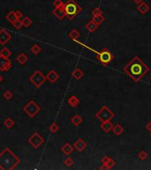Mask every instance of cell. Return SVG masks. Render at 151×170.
<instances>
[{
	"label": "cell",
	"instance_id": "6da1fadb",
	"mask_svg": "<svg viewBox=\"0 0 151 170\" xmlns=\"http://www.w3.org/2000/svg\"><path fill=\"white\" fill-rule=\"evenodd\" d=\"M148 71V66L141 60L139 57H134L132 61L124 67V72L134 82H139Z\"/></svg>",
	"mask_w": 151,
	"mask_h": 170
},
{
	"label": "cell",
	"instance_id": "7a4b0ae2",
	"mask_svg": "<svg viewBox=\"0 0 151 170\" xmlns=\"http://www.w3.org/2000/svg\"><path fill=\"white\" fill-rule=\"evenodd\" d=\"M74 41H75L76 42H78V44H80V45H83L84 47L88 48V50L92 51L93 52L97 53V59H98V60H99V61L101 62V64H103V66H108L110 63H111V61L112 60V54L111 51H110V50L104 48V49L102 50V51H97V50H94V49H92V48H90V47H88L87 45H83L82 42H79V41H77V40H74Z\"/></svg>",
	"mask_w": 151,
	"mask_h": 170
},
{
	"label": "cell",
	"instance_id": "3957f363",
	"mask_svg": "<svg viewBox=\"0 0 151 170\" xmlns=\"http://www.w3.org/2000/svg\"><path fill=\"white\" fill-rule=\"evenodd\" d=\"M63 9L65 11V16L69 20H73L81 11V8L74 0H67L66 3H65L63 5Z\"/></svg>",
	"mask_w": 151,
	"mask_h": 170
},
{
	"label": "cell",
	"instance_id": "277c9868",
	"mask_svg": "<svg viewBox=\"0 0 151 170\" xmlns=\"http://www.w3.org/2000/svg\"><path fill=\"white\" fill-rule=\"evenodd\" d=\"M47 80L46 76L41 72L40 70H36L35 72L29 76V81L32 82L36 88H40Z\"/></svg>",
	"mask_w": 151,
	"mask_h": 170
},
{
	"label": "cell",
	"instance_id": "5b68a950",
	"mask_svg": "<svg viewBox=\"0 0 151 170\" xmlns=\"http://www.w3.org/2000/svg\"><path fill=\"white\" fill-rule=\"evenodd\" d=\"M23 111L30 118H34L37 114V113L41 111V107L34 100H30L26 106H24Z\"/></svg>",
	"mask_w": 151,
	"mask_h": 170
},
{
	"label": "cell",
	"instance_id": "8992f818",
	"mask_svg": "<svg viewBox=\"0 0 151 170\" xmlns=\"http://www.w3.org/2000/svg\"><path fill=\"white\" fill-rule=\"evenodd\" d=\"M27 142H29V145L31 146H33L35 149H38L41 145L44 143V139L38 132H35L33 135H31V136L29 138Z\"/></svg>",
	"mask_w": 151,
	"mask_h": 170
},
{
	"label": "cell",
	"instance_id": "52a82bcc",
	"mask_svg": "<svg viewBox=\"0 0 151 170\" xmlns=\"http://www.w3.org/2000/svg\"><path fill=\"white\" fill-rule=\"evenodd\" d=\"M113 116H114V113L107 106H103L102 109L97 113V117L103 122L106 121H110Z\"/></svg>",
	"mask_w": 151,
	"mask_h": 170
},
{
	"label": "cell",
	"instance_id": "ba28073f",
	"mask_svg": "<svg viewBox=\"0 0 151 170\" xmlns=\"http://www.w3.org/2000/svg\"><path fill=\"white\" fill-rule=\"evenodd\" d=\"M12 67V62L8 58H4L0 56V71L2 72H6Z\"/></svg>",
	"mask_w": 151,
	"mask_h": 170
},
{
	"label": "cell",
	"instance_id": "9c48e42d",
	"mask_svg": "<svg viewBox=\"0 0 151 170\" xmlns=\"http://www.w3.org/2000/svg\"><path fill=\"white\" fill-rule=\"evenodd\" d=\"M12 39V36L8 33L5 28H1L0 30V45H5Z\"/></svg>",
	"mask_w": 151,
	"mask_h": 170
},
{
	"label": "cell",
	"instance_id": "30bf717a",
	"mask_svg": "<svg viewBox=\"0 0 151 170\" xmlns=\"http://www.w3.org/2000/svg\"><path fill=\"white\" fill-rule=\"evenodd\" d=\"M46 78H47V80L50 82L54 83V82H56L58 80L59 75H58V74L55 70H50V72L48 73V75H46Z\"/></svg>",
	"mask_w": 151,
	"mask_h": 170
},
{
	"label": "cell",
	"instance_id": "8fae6325",
	"mask_svg": "<svg viewBox=\"0 0 151 170\" xmlns=\"http://www.w3.org/2000/svg\"><path fill=\"white\" fill-rule=\"evenodd\" d=\"M74 148L78 151H82L87 146V144L85 143V142L82 140V139H78L75 143H74Z\"/></svg>",
	"mask_w": 151,
	"mask_h": 170
},
{
	"label": "cell",
	"instance_id": "7c38bea8",
	"mask_svg": "<svg viewBox=\"0 0 151 170\" xmlns=\"http://www.w3.org/2000/svg\"><path fill=\"white\" fill-rule=\"evenodd\" d=\"M52 13H53L54 15L56 16L58 19H59V20H62L63 18L65 17V11H64L63 7L55 8V9L52 11Z\"/></svg>",
	"mask_w": 151,
	"mask_h": 170
},
{
	"label": "cell",
	"instance_id": "4fadbf2b",
	"mask_svg": "<svg viewBox=\"0 0 151 170\" xmlns=\"http://www.w3.org/2000/svg\"><path fill=\"white\" fill-rule=\"evenodd\" d=\"M101 128L105 132H110L113 129V125L110 121H103L101 124Z\"/></svg>",
	"mask_w": 151,
	"mask_h": 170
},
{
	"label": "cell",
	"instance_id": "5bb4252c",
	"mask_svg": "<svg viewBox=\"0 0 151 170\" xmlns=\"http://www.w3.org/2000/svg\"><path fill=\"white\" fill-rule=\"evenodd\" d=\"M61 151L65 154V155H69L73 151V147L69 144V143H66L65 145H64L61 148Z\"/></svg>",
	"mask_w": 151,
	"mask_h": 170
},
{
	"label": "cell",
	"instance_id": "9a60e30c",
	"mask_svg": "<svg viewBox=\"0 0 151 170\" xmlns=\"http://www.w3.org/2000/svg\"><path fill=\"white\" fill-rule=\"evenodd\" d=\"M16 60L19 64L20 65H24L27 60H29V58H27V56L25 54V53H20L17 56V58H16Z\"/></svg>",
	"mask_w": 151,
	"mask_h": 170
},
{
	"label": "cell",
	"instance_id": "2e32d148",
	"mask_svg": "<svg viewBox=\"0 0 151 170\" xmlns=\"http://www.w3.org/2000/svg\"><path fill=\"white\" fill-rule=\"evenodd\" d=\"M68 104H69L72 107H76L80 104L79 98L76 96H72L68 99Z\"/></svg>",
	"mask_w": 151,
	"mask_h": 170
},
{
	"label": "cell",
	"instance_id": "e0dca14e",
	"mask_svg": "<svg viewBox=\"0 0 151 170\" xmlns=\"http://www.w3.org/2000/svg\"><path fill=\"white\" fill-rule=\"evenodd\" d=\"M97 27H98V25L95 23V21H90L88 24H86V26H85V27L87 28V29L89 31V32H94L95 29L97 28Z\"/></svg>",
	"mask_w": 151,
	"mask_h": 170
},
{
	"label": "cell",
	"instance_id": "ac0fdd59",
	"mask_svg": "<svg viewBox=\"0 0 151 170\" xmlns=\"http://www.w3.org/2000/svg\"><path fill=\"white\" fill-rule=\"evenodd\" d=\"M5 19L9 21V22H11L12 24L13 23V22H15L17 20H18V18H17V16H16V14H15V12H10L7 15L5 16Z\"/></svg>",
	"mask_w": 151,
	"mask_h": 170
},
{
	"label": "cell",
	"instance_id": "d6986e66",
	"mask_svg": "<svg viewBox=\"0 0 151 170\" xmlns=\"http://www.w3.org/2000/svg\"><path fill=\"white\" fill-rule=\"evenodd\" d=\"M137 9H138V11L141 12L142 14H144V13H146L149 10V6L145 2H141V4L138 5V7H137Z\"/></svg>",
	"mask_w": 151,
	"mask_h": 170
},
{
	"label": "cell",
	"instance_id": "ffe728a7",
	"mask_svg": "<svg viewBox=\"0 0 151 170\" xmlns=\"http://www.w3.org/2000/svg\"><path fill=\"white\" fill-rule=\"evenodd\" d=\"M4 125H5V127L6 128V129L11 130L13 126H14V121H13L12 118L8 117V118H6L5 121H4Z\"/></svg>",
	"mask_w": 151,
	"mask_h": 170
},
{
	"label": "cell",
	"instance_id": "44dd1931",
	"mask_svg": "<svg viewBox=\"0 0 151 170\" xmlns=\"http://www.w3.org/2000/svg\"><path fill=\"white\" fill-rule=\"evenodd\" d=\"M12 55V52L11 51L6 48V47H4L1 49V51H0V56H2L4 57V58H9V57Z\"/></svg>",
	"mask_w": 151,
	"mask_h": 170
},
{
	"label": "cell",
	"instance_id": "7402d4cb",
	"mask_svg": "<svg viewBox=\"0 0 151 170\" xmlns=\"http://www.w3.org/2000/svg\"><path fill=\"white\" fill-rule=\"evenodd\" d=\"M73 76L76 80H80L82 76H83V72H82L80 69L77 68V69H75L73 72Z\"/></svg>",
	"mask_w": 151,
	"mask_h": 170
},
{
	"label": "cell",
	"instance_id": "603a6c76",
	"mask_svg": "<svg viewBox=\"0 0 151 170\" xmlns=\"http://www.w3.org/2000/svg\"><path fill=\"white\" fill-rule=\"evenodd\" d=\"M112 130H113V132H114V134L116 135V136H120L122 133H123V131H124V129L119 125V124H118V125H116L113 129H112Z\"/></svg>",
	"mask_w": 151,
	"mask_h": 170
},
{
	"label": "cell",
	"instance_id": "cb8c5ba5",
	"mask_svg": "<svg viewBox=\"0 0 151 170\" xmlns=\"http://www.w3.org/2000/svg\"><path fill=\"white\" fill-rule=\"evenodd\" d=\"M81 121H82V118H81L80 115H78V114L73 115V118H72V122H73L75 126H79V125L81 123Z\"/></svg>",
	"mask_w": 151,
	"mask_h": 170
},
{
	"label": "cell",
	"instance_id": "d4e9b609",
	"mask_svg": "<svg viewBox=\"0 0 151 170\" xmlns=\"http://www.w3.org/2000/svg\"><path fill=\"white\" fill-rule=\"evenodd\" d=\"M69 37L72 38L73 41L77 40L80 37V32L77 29H73L70 33H69Z\"/></svg>",
	"mask_w": 151,
	"mask_h": 170
},
{
	"label": "cell",
	"instance_id": "484cf974",
	"mask_svg": "<svg viewBox=\"0 0 151 170\" xmlns=\"http://www.w3.org/2000/svg\"><path fill=\"white\" fill-rule=\"evenodd\" d=\"M49 130H50V131L51 133H57L58 131V130H59V127H58V125L56 122H52L51 125L49 128Z\"/></svg>",
	"mask_w": 151,
	"mask_h": 170
},
{
	"label": "cell",
	"instance_id": "4316f807",
	"mask_svg": "<svg viewBox=\"0 0 151 170\" xmlns=\"http://www.w3.org/2000/svg\"><path fill=\"white\" fill-rule=\"evenodd\" d=\"M21 22H22L23 27H30L31 24H32V20H31L29 17H25V18L21 21Z\"/></svg>",
	"mask_w": 151,
	"mask_h": 170
},
{
	"label": "cell",
	"instance_id": "83f0119b",
	"mask_svg": "<svg viewBox=\"0 0 151 170\" xmlns=\"http://www.w3.org/2000/svg\"><path fill=\"white\" fill-rule=\"evenodd\" d=\"M31 51H32L33 54L37 55V54H39L41 51H42V48H41L38 45H34L31 47Z\"/></svg>",
	"mask_w": 151,
	"mask_h": 170
},
{
	"label": "cell",
	"instance_id": "f1b7e54d",
	"mask_svg": "<svg viewBox=\"0 0 151 170\" xmlns=\"http://www.w3.org/2000/svg\"><path fill=\"white\" fill-rule=\"evenodd\" d=\"M92 21H95L97 25H99V24H101L102 22H103L104 17L103 16V14H102V15H98V16H95V17H93V20H92Z\"/></svg>",
	"mask_w": 151,
	"mask_h": 170
},
{
	"label": "cell",
	"instance_id": "f546056e",
	"mask_svg": "<svg viewBox=\"0 0 151 170\" xmlns=\"http://www.w3.org/2000/svg\"><path fill=\"white\" fill-rule=\"evenodd\" d=\"M102 14H103V12H102V10H101L100 8H98V7L95 8V9L92 11V15H93V17H95V16H98V15H102Z\"/></svg>",
	"mask_w": 151,
	"mask_h": 170
},
{
	"label": "cell",
	"instance_id": "4dcf8cb0",
	"mask_svg": "<svg viewBox=\"0 0 151 170\" xmlns=\"http://www.w3.org/2000/svg\"><path fill=\"white\" fill-rule=\"evenodd\" d=\"M3 96L6 99V100H10V99L13 97V93L12 91H10V90H6V91L4 92Z\"/></svg>",
	"mask_w": 151,
	"mask_h": 170
},
{
	"label": "cell",
	"instance_id": "1f68e13d",
	"mask_svg": "<svg viewBox=\"0 0 151 170\" xmlns=\"http://www.w3.org/2000/svg\"><path fill=\"white\" fill-rule=\"evenodd\" d=\"M64 4H65V3H63V2L61 1V0H55V1H54V3H53V5H54L55 8L63 7Z\"/></svg>",
	"mask_w": 151,
	"mask_h": 170
},
{
	"label": "cell",
	"instance_id": "d6a6232c",
	"mask_svg": "<svg viewBox=\"0 0 151 170\" xmlns=\"http://www.w3.org/2000/svg\"><path fill=\"white\" fill-rule=\"evenodd\" d=\"M12 25H13V27H14L16 28V29H20L21 27L23 26V25H22V22H21L20 20H17L15 22H13Z\"/></svg>",
	"mask_w": 151,
	"mask_h": 170
},
{
	"label": "cell",
	"instance_id": "836d02e7",
	"mask_svg": "<svg viewBox=\"0 0 151 170\" xmlns=\"http://www.w3.org/2000/svg\"><path fill=\"white\" fill-rule=\"evenodd\" d=\"M64 164L66 166V167H71L73 164V161L71 158H66L65 160L64 161Z\"/></svg>",
	"mask_w": 151,
	"mask_h": 170
},
{
	"label": "cell",
	"instance_id": "e575fe53",
	"mask_svg": "<svg viewBox=\"0 0 151 170\" xmlns=\"http://www.w3.org/2000/svg\"><path fill=\"white\" fill-rule=\"evenodd\" d=\"M138 157H139L141 160H145V159L148 157V154H147V152H146V151H140V152H139V154H138Z\"/></svg>",
	"mask_w": 151,
	"mask_h": 170
},
{
	"label": "cell",
	"instance_id": "d590c367",
	"mask_svg": "<svg viewBox=\"0 0 151 170\" xmlns=\"http://www.w3.org/2000/svg\"><path fill=\"white\" fill-rule=\"evenodd\" d=\"M114 164H115L114 160H112V159H110V160H109V161H108L105 165L108 167V168H111V167H112L114 166ZM103 165H104V164H103Z\"/></svg>",
	"mask_w": 151,
	"mask_h": 170
},
{
	"label": "cell",
	"instance_id": "8d00e7d4",
	"mask_svg": "<svg viewBox=\"0 0 151 170\" xmlns=\"http://www.w3.org/2000/svg\"><path fill=\"white\" fill-rule=\"evenodd\" d=\"M15 14H16V16H17L18 20H20V18H22V17H23V13H22L20 10L15 11Z\"/></svg>",
	"mask_w": 151,
	"mask_h": 170
},
{
	"label": "cell",
	"instance_id": "74e56055",
	"mask_svg": "<svg viewBox=\"0 0 151 170\" xmlns=\"http://www.w3.org/2000/svg\"><path fill=\"white\" fill-rule=\"evenodd\" d=\"M111 159V158H109V157H107V156H105V157L102 160V162L103 163V164H106L108 161H109V160Z\"/></svg>",
	"mask_w": 151,
	"mask_h": 170
},
{
	"label": "cell",
	"instance_id": "f35d334b",
	"mask_svg": "<svg viewBox=\"0 0 151 170\" xmlns=\"http://www.w3.org/2000/svg\"><path fill=\"white\" fill-rule=\"evenodd\" d=\"M146 129H147L148 131L151 132V121H149V122L146 125Z\"/></svg>",
	"mask_w": 151,
	"mask_h": 170
},
{
	"label": "cell",
	"instance_id": "ab89813d",
	"mask_svg": "<svg viewBox=\"0 0 151 170\" xmlns=\"http://www.w3.org/2000/svg\"><path fill=\"white\" fill-rule=\"evenodd\" d=\"M133 2H134L135 4H137V5H139V4H141V2H143V0H133Z\"/></svg>",
	"mask_w": 151,
	"mask_h": 170
},
{
	"label": "cell",
	"instance_id": "60d3db41",
	"mask_svg": "<svg viewBox=\"0 0 151 170\" xmlns=\"http://www.w3.org/2000/svg\"><path fill=\"white\" fill-rule=\"evenodd\" d=\"M3 79H4V78H3V76H2L1 75H0V83H1V82H3Z\"/></svg>",
	"mask_w": 151,
	"mask_h": 170
}]
</instances>
